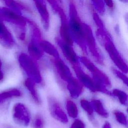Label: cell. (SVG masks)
I'll list each match as a JSON object with an SVG mask.
<instances>
[{
	"instance_id": "7",
	"label": "cell",
	"mask_w": 128,
	"mask_h": 128,
	"mask_svg": "<svg viewBox=\"0 0 128 128\" xmlns=\"http://www.w3.org/2000/svg\"><path fill=\"white\" fill-rule=\"evenodd\" d=\"M84 38L86 45L95 60L100 64H102L104 63L103 58L100 54L96 43L94 38L92 34V32L90 28L86 24L84 23Z\"/></svg>"
},
{
	"instance_id": "36",
	"label": "cell",
	"mask_w": 128,
	"mask_h": 128,
	"mask_svg": "<svg viewBox=\"0 0 128 128\" xmlns=\"http://www.w3.org/2000/svg\"><path fill=\"white\" fill-rule=\"evenodd\" d=\"M61 4H62V0H57Z\"/></svg>"
},
{
	"instance_id": "33",
	"label": "cell",
	"mask_w": 128,
	"mask_h": 128,
	"mask_svg": "<svg viewBox=\"0 0 128 128\" xmlns=\"http://www.w3.org/2000/svg\"><path fill=\"white\" fill-rule=\"evenodd\" d=\"M102 128H112L111 125L108 122H106L102 126Z\"/></svg>"
},
{
	"instance_id": "20",
	"label": "cell",
	"mask_w": 128,
	"mask_h": 128,
	"mask_svg": "<svg viewBox=\"0 0 128 128\" xmlns=\"http://www.w3.org/2000/svg\"><path fill=\"white\" fill-rule=\"evenodd\" d=\"M34 82H33L31 80H30L29 78H28L26 80L24 84L26 88L30 93V94L34 102L36 104H40V100Z\"/></svg>"
},
{
	"instance_id": "12",
	"label": "cell",
	"mask_w": 128,
	"mask_h": 128,
	"mask_svg": "<svg viewBox=\"0 0 128 128\" xmlns=\"http://www.w3.org/2000/svg\"><path fill=\"white\" fill-rule=\"evenodd\" d=\"M73 68L76 73L78 80L82 84L92 92H96V90L95 82L93 78H90L88 74H86L80 68L78 64L73 66Z\"/></svg>"
},
{
	"instance_id": "18",
	"label": "cell",
	"mask_w": 128,
	"mask_h": 128,
	"mask_svg": "<svg viewBox=\"0 0 128 128\" xmlns=\"http://www.w3.org/2000/svg\"><path fill=\"white\" fill-rule=\"evenodd\" d=\"M39 44L44 52L52 56L54 58H60L58 52L56 48L48 40L42 38L40 41Z\"/></svg>"
},
{
	"instance_id": "17",
	"label": "cell",
	"mask_w": 128,
	"mask_h": 128,
	"mask_svg": "<svg viewBox=\"0 0 128 128\" xmlns=\"http://www.w3.org/2000/svg\"><path fill=\"white\" fill-rule=\"evenodd\" d=\"M67 88L70 96L77 98L82 92V84L78 80L72 77L68 82Z\"/></svg>"
},
{
	"instance_id": "3",
	"label": "cell",
	"mask_w": 128,
	"mask_h": 128,
	"mask_svg": "<svg viewBox=\"0 0 128 128\" xmlns=\"http://www.w3.org/2000/svg\"><path fill=\"white\" fill-rule=\"evenodd\" d=\"M33 59L30 56L24 52L20 54L18 58L20 64L26 74L28 78L33 82L39 84L42 82V78Z\"/></svg>"
},
{
	"instance_id": "34",
	"label": "cell",
	"mask_w": 128,
	"mask_h": 128,
	"mask_svg": "<svg viewBox=\"0 0 128 128\" xmlns=\"http://www.w3.org/2000/svg\"><path fill=\"white\" fill-rule=\"evenodd\" d=\"M2 128H15L10 124H4L2 126Z\"/></svg>"
},
{
	"instance_id": "37",
	"label": "cell",
	"mask_w": 128,
	"mask_h": 128,
	"mask_svg": "<svg viewBox=\"0 0 128 128\" xmlns=\"http://www.w3.org/2000/svg\"><path fill=\"white\" fill-rule=\"evenodd\" d=\"M127 111H128V108H127Z\"/></svg>"
},
{
	"instance_id": "21",
	"label": "cell",
	"mask_w": 128,
	"mask_h": 128,
	"mask_svg": "<svg viewBox=\"0 0 128 128\" xmlns=\"http://www.w3.org/2000/svg\"><path fill=\"white\" fill-rule=\"evenodd\" d=\"M91 104L93 107L94 110L98 114L104 118L108 117V114L104 108L102 103L100 100L93 99L91 101Z\"/></svg>"
},
{
	"instance_id": "13",
	"label": "cell",
	"mask_w": 128,
	"mask_h": 128,
	"mask_svg": "<svg viewBox=\"0 0 128 128\" xmlns=\"http://www.w3.org/2000/svg\"><path fill=\"white\" fill-rule=\"evenodd\" d=\"M5 4V6L18 14L24 16V12L32 14V9L26 4L18 0H2Z\"/></svg>"
},
{
	"instance_id": "1",
	"label": "cell",
	"mask_w": 128,
	"mask_h": 128,
	"mask_svg": "<svg viewBox=\"0 0 128 128\" xmlns=\"http://www.w3.org/2000/svg\"><path fill=\"white\" fill-rule=\"evenodd\" d=\"M0 12L4 20L12 26L17 38L24 41L26 37L28 18L6 6L0 7Z\"/></svg>"
},
{
	"instance_id": "5",
	"label": "cell",
	"mask_w": 128,
	"mask_h": 128,
	"mask_svg": "<svg viewBox=\"0 0 128 128\" xmlns=\"http://www.w3.org/2000/svg\"><path fill=\"white\" fill-rule=\"evenodd\" d=\"M80 60L92 73V78L94 80L102 83L106 87L111 86V82L108 77L98 68L90 60L85 56L81 57Z\"/></svg>"
},
{
	"instance_id": "8",
	"label": "cell",
	"mask_w": 128,
	"mask_h": 128,
	"mask_svg": "<svg viewBox=\"0 0 128 128\" xmlns=\"http://www.w3.org/2000/svg\"><path fill=\"white\" fill-rule=\"evenodd\" d=\"M0 44L4 48L10 49L15 44V40L12 32L2 18L0 12Z\"/></svg>"
},
{
	"instance_id": "35",
	"label": "cell",
	"mask_w": 128,
	"mask_h": 128,
	"mask_svg": "<svg viewBox=\"0 0 128 128\" xmlns=\"http://www.w3.org/2000/svg\"><path fill=\"white\" fill-rule=\"evenodd\" d=\"M118 1L123 4H128V0H118Z\"/></svg>"
},
{
	"instance_id": "6",
	"label": "cell",
	"mask_w": 128,
	"mask_h": 128,
	"mask_svg": "<svg viewBox=\"0 0 128 128\" xmlns=\"http://www.w3.org/2000/svg\"><path fill=\"white\" fill-rule=\"evenodd\" d=\"M14 120L18 124L28 126L30 121V114L27 108L22 103L14 104L12 110Z\"/></svg>"
},
{
	"instance_id": "28",
	"label": "cell",
	"mask_w": 128,
	"mask_h": 128,
	"mask_svg": "<svg viewBox=\"0 0 128 128\" xmlns=\"http://www.w3.org/2000/svg\"><path fill=\"white\" fill-rule=\"evenodd\" d=\"M112 70L113 72L115 74V75L117 77H118L127 86H128V77L126 76L124 74V73L114 68H112Z\"/></svg>"
},
{
	"instance_id": "26",
	"label": "cell",
	"mask_w": 128,
	"mask_h": 128,
	"mask_svg": "<svg viewBox=\"0 0 128 128\" xmlns=\"http://www.w3.org/2000/svg\"><path fill=\"white\" fill-rule=\"evenodd\" d=\"M97 11L101 14H103L105 12V4L102 0H92Z\"/></svg>"
},
{
	"instance_id": "25",
	"label": "cell",
	"mask_w": 128,
	"mask_h": 128,
	"mask_svg": "<svg viewBox=\"0 0 128 128\" xmlns=\"http://www.w3.org/2000/svg\"><path fill=\"white\" fill-rule=\"evenodd\" d=\"M80 102L82 108L86 112V113L90 116H92L93 114L94 108L91 102L84 99L81 100Z\"/></svg>"
},
{
	"instance_id": "16",
	"label": "cell",
	"mask_w": 128,
	"mask_h": 128,
	"mask_svg": "<svg viewBox=\"0 0 128 128\" xmlns=\"http://www.w3.org/2000/svg\"><path fill=\"white\" fill-rule=\"evenodd\" d=\"M54 64L58 73L62 80L68 82L72 78V76L68 67L60 58H54Z\"/></svg>"
},
{
	"instance_id": "30",
	"label": "cell",
	"mask_w": 128,
	"mask_h": 128,
	"mask_svg": "<svg viewBox=\"0 0 128 128\" xmlns=\"http://www.w3.org/2000/svg\"><path fill=\"white\" fill-rule=\"evenodd\" d=\"M105 5H106L110 10H112L114 8V3L113 0H104Z\"/></svg>"
},
{
	"instance_id": "10",
	"label": "cell",
	"mask_w": 128,
	"mask_h": 128,
	"mask_svg": "<svg viewBox=\"0 0 128 128\" xmlns=\"http://www.w3.org/2000/svg\"><path fill=\"white\" fill-rule=\"evenodd\" d=\"M40 17L44 29L48 30L50 25V14L45 0H32Z\"/></svg>"
},
{
	"instance_id": "4",
	"label": "cell",
	"mask_w": 128,
	"mask_h": 128,
	"mask_svg": "<svg viewBox=\"0 0 128 128\" xmlns=\"http://www.w3.org/2000/svg\"><path fill=\"white\" fill-rule=\"evenodd\" d=\"M102 44L111 60L120 72L124 74L128 73V65L124 60L110 38H108Z\"/></svg>"
},
{
	"instance_id": "19",
	"label": "cell",
	"mask_w": 128,
	"mask_h": 128,
	"mask_svg": "<svg viewBox=\"0 0 128 128\" xmlns=\"http://www.w3.org/2000/svg\"><path fill=\"white\" fill-rule=\"evenodd\" d=\"M22 95L21 92L18 89L13 88L0 93V107L2 106L7 100L12 98L20 96Z\"/></svg>"
},
{
	"instance_id": "14",
	"label": "cell",
	"mask_w": 128,
	"mask_h": 128,
	"mask_svg": "<svg viewBox=\"0 0 128 128\" xmlns=\"http://www.w3.org/2000/svg\"><path fill=\"white\" fill-rule=\"evenodd\" d=\"M41 40L31 36L28 46V50L30 56L34 59L39 60L43 56L44 52L39 44V42Z\"/></svg>"
},
{
	"instance_id": "9",
	"label": "cell",
	"mask_w": 128,
	"mask_h": 128,
	"mask_svg": "<svg viewBox=\"0 0 128 128\" xmlns=\"http://www.w3.org/2000/svg\"><path fill=\"white\" fill-rule=\"evenodd\" d=\"M48 102L49 110L52 116L62 123H67V116L57 100L53 96H50L48 98Z\"/></svg>"
},
{
	"instance_id": "24",
	"label": "cell",
	"mask_w": 128,
	"mask_h": 128,
	"mask_svg": "<svg viewBox=\"0 0 128 128\" xmlns=\"http://www.w3.org/2000/svg\"><path fill=\"white\" fill-rule=\"evenodd\" d=\"M114 114L116 120L122 125L128 128V120L126 115L120 111L115 110L114 112Z\"/></svg>"
},
{
	"instance_id": "2",
	"label": "cell",
	"mask_w": 128,
	"mask_h": 128,
	"mask_svg": "<svg viewBox=\"0 0 128 128\" xmlns=\"http://www.w3.org/2000/svg\"><path fill=\"white\" fill-rule=\"evenodd\" d=\"M69 1V18L68 19L70 30L74 40L84 52L86 51L85 41L84 23L82 22L78 14L75 4L73 0Z\"/></svg>"
},
{
	"instance_id": "22",
	"label": "cell",
	"mask_w": 128,
	"mask_h": 128,
	"mask_svg": "<svg viewBox=\"0 0 128 128\" xmlns=\"http://www.w3.org/2000/svg\"><path fill=\"white\" fill-rule=\"evenodd\" d=\"M112 95L116 96L122 104L126 105L128 104V96L122 90L118 89H114L112 90Z\"/></svg>"
},
{
	"instance_id": "11",
	"label": "cell",
	"mask_w": 128,
	"mask_h": 128,
	"mask_svg": "<svg viewBox=\"0 0 128 128\" xmlns=\"http://www.w3.org/2000/svg\"><path fill=\"white\" fill-rule=\"evenodd\" d=\"M56 40L58 45L62 50L64 55L71 64H72V66L78 65V58L72 46L65 43L60 37L56 38Z\"/></svg>"
},
{
	"instance_id": "15",
	"label": "cell",
	"mask_w": 128,
	"mask_h": 128,
	"mask_svg": "<svg viewBox=\"0 0 128 128\" xmlns=\"http://www.w3.org/2000/svg\"><path fill=\"white\" fill-rule=\"evenodd\" d=\"M59 29V34L60 38L65 43L73 46L74 41L70 30L68 19L61 20Z\"/></svg>"
},
{
	"instance_id": "31",
	"label": "cell",
	"mask_w": 128,
	"mask_h": 128,
	"mask_svg": "<svg viewBox=\"0 0 128 128\" xmlns=\"http://www.w3.org/2000/svg\"><path fill=\"white\" fill-rule=\"evenodd\" d=\"M2 62L0 60V82H1L4 78V74L2 71Z\"/></svg>"
},
{
	"instance_id": "27",
	"label": "cell",
	"mask_w": 128,
	"mask_h": 128,
	"mask_svg": "<svg viewBox=\"0 0 128 128\" xmlns=\"http://www.w3.org/2000/svg\"><path fill=\"white\" fill-rule=\"evenodd\" d=\"M44 121L40 114H37L34 119V128H44Z\"/></svg>"
},
{
	"instance_id": "32",
	"label": "cell",
	"mask_w": 128,
	"mask_h": 128,
	"mask_svg": "<svg viewBox=\"0 0 128 128\" xmlns=\"http://www.w3.org/2000/svg\"><path fill=\"white\" fill-rule=\"evenodd\" d=\"M124 20L128 28V12H126L124 15Z\"/></svg>"
},
{
	"instance_id": "23",
	"label": "cell",
	"mask_w": 128,
	"mask_h": 128,
	"mask_svg": "<svg viewBox=\"0 0 128 128\" xmlns=\"http://www.w3.org/2000/svg\"><path fill=\"white\" fill-rule=\"evenodd\" d=\"M66 110L68 115L72 118H76L78 115V109L76 104L71 100H68L66 102Z\"/></svg>"
},
{
	"instance_id": "29",
	"label": "cell",
	"mask_w": 128,
	"mask_h": 128,
	"mask_svg": "<svg viewBox=\"0 0 128 128\" xmlns=\"http://www.w3.org/2000/svg\"><path fill=\"white\" fill-rule=\"evenodd\" d=\"M70 128H85V125L82 121L76 119L73 122Z\"/></svg>"
}]
</instances>
